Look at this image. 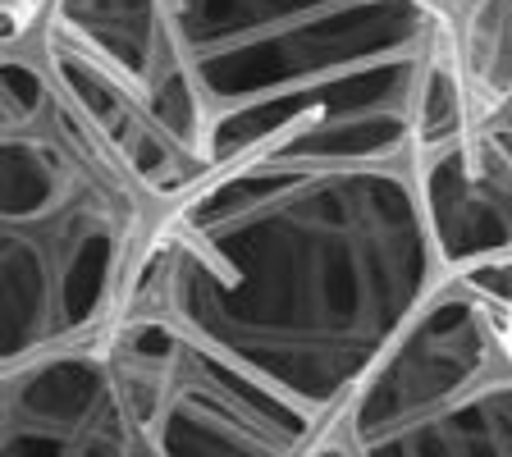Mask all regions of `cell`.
I'll return each instance as SVG.
<instances>
[{
    "mask_svg": "<svg viewBox=\"0 0 512 457\" xmlns=\"http://www.w3.org/2000/svg\"><path fill=\"white\" fill-rule=\"evenodd\" d=\"M106 352L147 457H307L316 426L220 352L147 311H124Z\"/></svg>",
    "mask_w": 512,
    "mask_h": 457,
    "instance_id": "5",
    "label": "cell"
},
{
    "mask_svg": "<svg viewBox=\"0 0 512 457\" xmlns=\"http://www.w3.org/2000/svg\"><path fill=\"white\" fill-rule=\"evenodd\" d=\"M170 206L32 42H0V362L119 320Z\"/></svg>",
    "mask_w": 512,
    "mask_h": 457,
    "instance_id": "3",
    "label": "cell"
},
{
    "mask_svg": "<svg viewBox=\"0 0 512 457\" xmlns=\"http://www.w3.org/2000/svg\"><path fill=\"white\" fill-rule=\"evenodd\" d=\"M5 457H147L106 334L0 362Z\"/></svg>",
    "mask_w": 512,
    "mask_h": 457,
    "instance_id": "6",
    "label": "cell"
},
{
    "mask_svg": "<svg viewBox=\"0 0 512 457\" xmlns=\"http://www.w3.org/2000/svg\"><path fill=\"white\" fill-rule=\"evenodd\" d=\"M444 10L467 124L512 165V0H444Z\"/></svg>",
    "mask_w": 512,
    "mask_h": 457,
    "instance_id": "7",
    "label": "cell"
},
{
    "mask_svg": "<svg viewBox=\"0 0 512 457\" xmlns=\"http://www.w3.org/2000/svg\"><path fill=\"white\" fill-rule=\"evenodd\" d=\"M14 42L165 206L279 151L412 156L453 60L444 0H46Z\"/></svg>",
    "mask_w": 512,
    "mask_h": 457,
    "instance_id": "1",
    "label": "cell"
},
{
    "mask_svg": "<svg viewBox=\"0 0 512 457\" xmlns=\"http://www.w3.org/2000/svg\"><path fill=\"white\" fill-rule=\"evenodd\" d=\"M444 279L412 156L279 151L183 192L124 311L170 320L320 435Z\"/></svg>",
    "mask_w": 512,
    "mask_h": 457,
    "instance_id": "2",
    "label": "cell"
},
{
    "mask_svg": "<svg viewBox=\"0 0 512 457\" xmlns=\"http://www.w3.org/2000/svg\"><path fill=\"white\" fill-rule=\"evenodd\" d=\"M311 457H512V298L448 275L325 421Z\"/></svg>",
    "mask_w": 512,
    "mask_h": 457,
    "instance_id": "4",
    "label": "cell"
}]
</instances>
